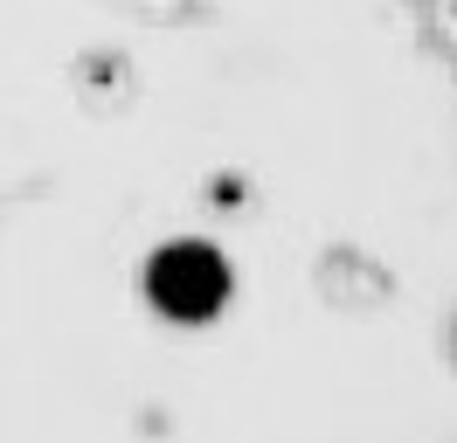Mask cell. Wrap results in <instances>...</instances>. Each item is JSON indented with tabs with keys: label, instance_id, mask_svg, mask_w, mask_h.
Masks as SVG:
<instances>
[{
	"label": "cell",
	"instance_id": "obj_1",
	"mask_svg": "<svg viewBox=\"0 0 457 443\" xmlns=\"http://www.w3.org/2000/svg\"><path fill=\"white\" fill-rule=\"evenodd\" d=\"M145 291L167 319H215L228 305V263L208 243H167L145 263Z\"/></svg>",
	"mask_w": 457,
	"mask_h": 443
}]
</instances>
